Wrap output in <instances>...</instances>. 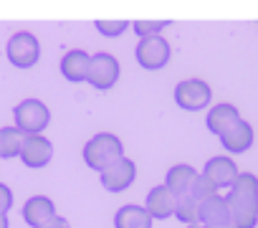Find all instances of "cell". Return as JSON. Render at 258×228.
Here are the masks:
<instances>
[{
    "label": "cell",
    "instance_id": "cell-1",
    "mask_svg": "<svg viewBox=\"0 0 258 228\" xmlns=\"http://www.w3.org/2000/svg\"><path fill=\"white\" fill-rule=\"evenodd\" d=\"M230 220L235 228H255L258 225V178L253 173H238L235 183L225 195Z\"/></svg>",
    "mask_w": 258,
    "mask_h": 228
},
{
    "label": "cell",
    "instance_id": "cell-2",
    "mask_svg": "<svg viewBox=\"0 0 258 228\" xmlns=\"http://www.w3.org/2000/svg\"><path fill=\"white\" fill-rule=\"evenodd\" d=\"M121 157H124V145L111 132H99L84 145V162L96 173H104L109 165H114Z\"/></svg>",
    "mask_w": 258,
    "mask_h": 228
},
{
    "label": "cell",
    "instance_id": "cell-3",
    "mask_svg": "<svg viewBox=\"0 0 258 228\" xmlns=\"http://www.w3.org/2000/svg\"><path fill=\"white\" fill-rule=\"evenodd\" d=\"M13 120H16V130L23 132L26 137L31 135H43V130L51 125V111L41 99H23L21 104H16L13 109Z\"/></svg>",
    "mask_w": 258,
    "mask_h": 228
},
{
    "label": "cell",
    "instance_id": "cell-4",
    "mask_svg": "<svg viewBox=\"0 0 258 228\" xmlns=\"http://www.w3.org/2000/svg\"><path fill=\"white\" fill-rule=\"evenodd\" d=\"M6 56L16 69H33L41 59V43L31 31H18L8 38Z\"/></svg>",
    "mask_w": 258,
    "mask_h": 228
},
{
    "label": "cell",
    "instance_id": "cell-5",
    "mask_svg": "<svg viewBox=\"0 0 258 228\" xmlns=\"http://www.w3.org/2000/svg\"><path fill=\"white\" fill-rule=\"evenodd\" d=\"M213 101V91L203 79H185L175 86V104L185 111H203Z\"/></svg>",
    "mask_w": 258,
    "mask_h": 228
},
{
    "label": "cell",
    "instance_id": "cell-6",
    "mask_svg": "<svg viewBox=\"0 0 258 228\" xmlns=\"http://www.w3.org/2000/svg\"><path fill=\"white\" fill-rule=\"evenodd\" d=\"M135 59L142 69L147 71H160L167 66L170 61V43L162 36H152V38H140L137 48H135Z\"/></svg>",
    "mask_w": 258,
    "mask_h": 228
},
{
    "label": "cell",
    "instance_id": "cell-7",
    "mask_svg": "<svg viewBox=\"0 0 258 228\" xmlns=\"http://www.w3.org/2000/svg\"><path fill=\"white\" fill-rule=\"evenodd\" d=\"M119 61L111 56V53H96L91 56V66H89V76H86V84H91L94 89L99 91H109L116 79H119Z\"/></svg>",
    "mask_w": 258,
    "mask_h": 228
},
{
    "label": "cell",
    "instance_id": "cell-8",
    "mask_svg": "<svg viewBox=\"0 0 258 228\" xmlns=\"http://www.w3.org/2000/svg\"><path fill=\"white\" fill-rule=\"evenodd\" d=\"M135 178H137V165L129 160V157H121L114 165H109L104 173H99V180H101L104 190H109V193L126 190L129 185L135 183Z\"/></svg>",
    "mask_w": 258,
    "mask_h": 228
},
{
    "label": "cell",
    "instance_id": "cell-9",
    "mask_svg": "<svg viewBox=\"0 0 258 228\" xmlns=\"http://www.w3.org/2000/svg\"><path fill=\"white\" fill-rule=\"evenodd\" d=\"M200 175H203L215 190L230 188V185L235 183V178H238V165H235L228 155H218V157H210V160L205 162V167H203Z\"/></svg>",
    "mask_w": 258,
    "mask_h": 228
},
{
    "label": "cell",
    "instance_id": "cell-10",
    "mask_svg": "<svg viewBox=\"0 0 258 228\" xmlns=\"http://www.w3.org/2000/svg\"><path fill=\"white\" fill-rule=\"evenodd\" d=\"M18 157L23 160L26 167H33V170L46 167L51 162V157H53V145L43 135H31V137L23 140V147H21Z\"/></svg>",
    "mask_w": 258,
    "mask_h": 228
},
{
    "label": "cell",
    "instance_id": "cell-11",
    "mask_svg": "<svg viewBox=\"0 0 258 228\" xmlns=\"http://www.w3.org/2000/svg\"><path fill=\"white\" fill-rule=\"evenodd\" d=\"M51 218H56V205H53V200L48 195H31L23 203V220L31 228H41Z\"/></svg>",
    "mask_w": 258,
    "mask_h": 228
},
{
    "label": "cell",
    "instance_id": "cell-12",
    "mask_svg": "<svg viewBox=\"0 0 258 228\" xmlns=\"http://www.w3.org/2000/svg\"><path fill=\"white\" fill-rule=\"evenodd\" d=\"M175 200L177 198L165 185H155L145 198V210L150 213L152 220H165V218L175 215Z\"/></svg>",
    "mask_w": 258,
    "mask_h": 228
},
{
    "label": "cell",
    "instance_id": "cell-13",
    "mask_svg": "<svg viewBox=\"0 0 258 228\" xmlns=\"http://www.w3.org/2000/svg\"><path fill=\"white\" fill-rule=\"evenodd\" d=\"M218 140H220V145L225 147V152L240 155V152L250 150V145H253L255 135H253V127H250L245 120H238V122H235L228 132H223Z\"/></svg>",
    "mask_w": 258,
    "mask_h": 228
},
{
    "label": "cell",
    "instance_id": "cell-14",
    "mask_svg": "<svg viewBox=\"0 0 258 228\" xmlns=\"http://www.w3.org/2000/svg\"><path fill=\"white\" fill-rule=\"evenodd\" d=\"M89 66H91V56L81 48H74V51H66L63 59H61V74L66 81L71 84H81L86 81L89 76Z\"/></svg>",
    "mask_w": 258,
    "mask_h": 228
},
{
    "label": "cell",
    "instance_id": "cell-15",
    "mask_svg": "<svg viewBox=\"0 0 258 228\" xmlns=\"http://www.w3.org/2000/svg\"><path fill=\"white\" fill-rule=\"evenodd\" d=\"M238 120H240V114H238V109H235L233 104H213L210 111H208V117H205V125H208V130H210L213 135L220 137V135L228 132Z\"/></svg>",
    "mask_w": 258,
    "mask_h": 228
},
{
    "label": "cell",
    "instance_id": "cell-16",
    "mask_svg": "<svg viewBox=\"0 0 258 228\" xmlns=\"http://www.w3.org/2000/svg\"><path fill=\"white\" fill-rule=\"evenodd\" d=\"M152 218L150 213L145 210V205H121L116 213H114V228H152Z\"/></svg>",
    "mask_w": 258,
    "mask_h": 228
},
{
    "label": "cell",
    "instance_id": "cell-17",
    "mask_svg": "<svg viewBox=\"0 0 258 228\" xmlns=\"http://www.w3.org/2000/svg\"><path fill=\"white\" fill-rule=\"evenodd\" d=\"M195 175H198V170H195L192 165H172V167L167 170V175H165V188H167L175 198L187 195V193H190V185H192V180H195Z\"/></svg>",
    "mask_w": 258,
    "mask_h": 228
},
{
    "label": "cell",
    "instance_id": "cell-18",
    "mask_svg": "<svg viewBox=\"0 0 258 228\" xmlns=\"http://www.w3.org/2000/svg\"><path fill=\"white\" fill-rule=\"evenodd\" d=\"M220 223H233V220L225 198L218 193L200 203V225H220Z\"/></svg>",
    "mask_w": 258,
    "mask_h": 228
},
{
    "label": "cell",
    "instance_id": "cell-19",
    "mask_svg": "<svg viewBox=\"0 0 258 228\" xmlns=\"http://www.w3.org/2000/svg\"><path fill=\"white\" fill-rule=\"evenodd\" d=\"M26 135L18 132L16 127H3L0 130V160H13L21 155Z\"/></svg>",
    "mask_w": 258,
    "mask_h": 228
},
{
    "label": "cell",
    "instance_id": "cell-20",
    "mask_svg": "<svg viewBox=\"0 0 258 228\" xmlns=\"http://www.w3.org/2000/svg\"><path fill=\"white\" fill-rule=\"evenodd\" d=\"M175 218L182 220L185 225L200 223V203L192 195H180L175 200Z\"/></svg>",
    "mask_w": 258,
    "mask_h": 228
},
{
    "label": "cell",
    "instance_id": "cell-21",
    "mask_svg": "<svg viewBox=\"0 0 258 228\" xmlns=\"http://www.w3.org/2000/svg\"><path fill=\"white\" fill-rule=\"evenodd\" d=\"M132 26H135V33L140 38H152V36H160L170 26V21H137Z\"/></svg>",
    "mask_w": 258,
    "mask_h": 228
},
{
    "label": "cell",
    "instance_id": "cell-22",
    "mask_svg": "<svg viewBox=\"0 0 258 228\" xmlns=\"http://www.w3.org/2000/svg\"><path fill=\"white\" fill-rule=\"evenodd\" d=\"M187 195H192L198 203H203V200H208V198L218 195V190H215V188H213V185H210L200 173H198V175H195V180H192V185H190V193H187Z\"/></svg>",
    "mask_w": 258,
    "mask_h": 228
},
{
    "label": "cell",
    "instance_id": "cell-23",
    "mask_svg": "<svg viewBox=\"0 0 258 228\" xmlns=\"http://www.w3.org/2000/svg\"><path fill=\"white\" fill-rule=\"evenodd\" d=\"M94 26H96V31H99L101 36H106V38H116V36H121V33L129 28L126 21H96Z\"/></svg>",
    "mask_w": 258,
    "mask_h": 228
},
{
    "label": "cell",
    "instance_id": "cell-24",
    "mask_svg": "<svg viewBox=\"0 0 258 228\" xmlns=\"http://www.w3.org/2000/svg\"><path fill=\"white\" fill-rule=\"evenodd\" d=\"M13 208V190L0 183V215H8V210Z\"/></svg>",
    "mask_w": 258,
    "mask_h": 228
},
{
    "label": "cell",
    "instance_id": "cell-25",
    "mask_svg": "<svg viewBox=\"0 0 258 228\" xmlns=\"http://www.w3.org/2000/svg\"><path fill=\"white\" fill-rule=\"evenodd\" d=\"M41 228H71L69 225V220L66 218H61V215H56V218H51L46 225H41Z\"/></svg>",
    "mask_w": 258,
    "mask_h": 228
},
{
    "label": "cell",
    "instance_id": "cell-26",
    "mask_svg": "<svg viewBox=\"0 0 258 228\" xmlns=\"http://www.w3.org/2000/svg\"><path fill=\"white\" fill-rule=\"evenodd\" d=\"M0 228H11V223H8V215H0Z\"/></svg>",
    "mask_w": 258,
    "mask_h": 228
},
{
    "label": "cell",
    "instance_id": "cell-27",
    "mask_svg": "<svg viewBox=\"0 0 258 228\" xmlns=\"http://www.w3.org/2000/svg\"><path fill=\"white\" fill-rule=\"evenodd\" d=\"M205 228H235L233 223H220V225H205Z\"/></svg>",
    "mask_w": 258,
    "mask_h": 228
},
{
    "label": "cell",
    "instance_id": "cell-28",
    "mask_svg": "<svg viewBox=\"0 0 258 228\" xmlns=\"http://www.w3.org/2000/svg\"><path fill=\"white\" fill-rule=\"evenodd\" d=\"M187 228H205V225H200V223H192V225H187Z\"/></svg>",
    "mask_w": 258,
    "mask_h": 228
}]
</instances>
